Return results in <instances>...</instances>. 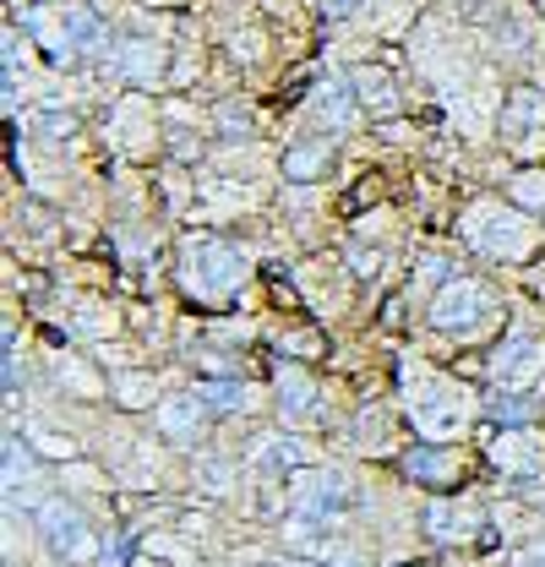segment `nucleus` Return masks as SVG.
<instances>
[{
	"mask_svg": "<svg viewBox=\"0 0 545 567\" xmlns=\"http://www.w3.org/2000/svg\"><path fill=\"white\" fill-rule=\"evenodd\" d=\"M349 110H354V99H349V82L322 87V99H317V121H322L328 132H343V126H349Z\"/></svg>",
	"mask_w": 545,
	"mask_h": 567,
	"instance_id": "obj_6",
	"label": "nucleus"
},
{
	"mask_svg": "<svg viewBox=\"0 0 545 567\" xmlns=\"http://www.w3.org/2000/svg\"><path fill=\"white\" fill-rule=\"evenodd\" d=\"M491 415H496L502 425H524L529 421V404L513 399V393H496V399H491Z\"/></svg>",
	"mask_w": 545,
	"mask_h": 567,
	"instance_id": "obj_12",
	"label": "nucleus"
},
{
	"mask_svg": "<svg viewBox=\"0 0 545 567\" xmlns=\"http://www.w3.org/2000/svg\"><path fill=\"white\" fill-rule=\"evenodd\" d=\"M186 289L192 295H203V300H218V295H229L235 284L246 279V257L235 251V246H224V240H203L197 246V257H192V274H186Z\"/></svg>",
	"mask_w": 545,
	"mask_h": 567,
	"instance_id": "obj_1",
	"label": "nucleus"
},
{
	"mask_svg": "<svg viewBox=\"0 0 545 567\" xmlns=\"http://www.w3.org/2000/svg\"><path fill=\"white\" fill-rule=\"evenodd\" d=\"M197 399H203V404H218V410H235V404H246V388H229V382H224V388H197Z\"/></svg>",
	"mask_w": 545,
	"mask_h": 567,
	"instance_id": "obj_13",
	"label": "nucleus"
},
{
	"mask_svg": "<svg viewBox=\"0 0 545 567\" xmlns=\"http://www.w3.org/2000/svg\"><path fill=\"white\" fill-rule=\"evenodd\" d=\"M99 563H104V567H121V563H126V540H110V546L99 551Z\"/></svg>",
	"mask_w": 545,
	"mask_h": 567,
	"instance_id": "obj_15",
	"label": "nucleus"
},
{
	"mask_svg": "<svg viewBox=\"0 0 545 567\" xmlns=\"http://www.w3.org/2000/svg\"><path fill=\"white\" fill-rule=\"evenodd\" d=\"M535 371H545V344L529 339V333H507L496 360H491V377H496L502 388H524Z\"/></svg>",
	"mask_w": 545,
	"mask_h": 567,
	"instance_id": "obj_3",
	"label": "nucleus"
},
{
	"mask_svg": "<svg viewBox=\"0 0 545 567\" xmlns=\"http://www.w3.org/2000/svg\"><path fill=\"white\" fill-rule=\"evenodd\" d=\"M192 425H203V399H197V393L164 404V431H169V436H192Z\"/></svg>",
	"mask_w": 545,
	"mask_h": 567,
	"instance_id": "obj_9",
	"label": "nucleus"
},
{
	"mask_svg": "<svg viewBox=\"0 0 545 567\" xmlns=\"http://www.w3.org/2000/svg\"><path fill=\"white\" fill-rule=\"evenodd\" d=\"M485 311H491V295L475 279H453L442 289V300L431 306V322L442 333H480L485 328Z\"/></svg>",
	"mask_w": 545,
	"mask_h": 567,
	"instance_id": "obj_2",
	"label": "nucleus"
},
{
	"mask_svg": "<svg viewBox=\"0 0 545 567\" xmlns=\"http://www.w3.org/2000/svg\"><path fill=\"white\" fill-rule=\"evenodd\" d=\"M278 399H284V415H295V421H300V415H306V410L317 404V388H311L306 377L284 371V377H278Z\"/></svg>",
	"mask_w": 545,
	"mask_h": 567,
	"instance_id": "obj_8",
	"label": "nucleus"
},
{
	"mask_svg": "<svg viewBox=\"0 0 545 567\" xmlns=\"http://www.w3.org/2000/svg\"><path fill=\"white\" fill-rule=\"evenodd\" d=\"M99 39H104V28H99L93 11H66V17H61V44H66V55L71 50H93Z\"/></svg>",
	"mask_w": 545,
	"mask_h": 567,
	"instance_id": "obj_5",
	"label": "nucleus"
},
{
	"mask_svg": "<svg viewBox=\"0 0 545 567\" xmlns=\"http://www.w3.org/2000/svg\"><path fill=\"white\" fill-rule=\"evenodd\" d=\"M322 6H328V17H349V11H354L360 0H322Z\"/></svg>",
	"mask_w": 545,
	"mask_h": 567,
	"instance_id": "obj_16",
	"label": "nucleus"
},
{
	"mask_svg": "<svg viewBox=\"0 0 545 567\" xmlns=\"http://www.w3.org/2000/svg\"><path fill=\"white\" fill-rule=\"evenodd\" d=\"M317 147H295V158H289V175H317Z\"/></svg>",
	"mask_w": 545,
	"mask_h": 567,
	"instance_id": "obj_14",
	"label": "nucleus"
},
{
	"mask_svg": "<svg viewBox=\"0 0 545 567\" xmlns=\"http://www.w3.org/2000/svg\"><path fill=\"white\" fill-rule=\"evenodd\" d=\"M121 61H126V76H136V82H153L158 76V50H147V44H126L121 50Z\"/></svg>",
	"mask_w": 545,
	"mask_h": 567,
	"instance_id": "obj_10",
	"label": "nucleus"
},
{
	"mask_svg": "<svg viewBox=\"0 0 545 567\" xmlns=\"http://www.w3.org/2000/svg\"><path fill=\"white\" fill-rule=\"evenodd\" d=\"M257 458H263V470H289V464H300V442H263L257 447Z\"/></svg>",
	"mask_w": 545,
	"mask_h": 567,
	"instance_id": "obj_11",
	"label": "nucleus"
},
{
	"mask_svg": "<svg viewBox=\"0 0 545 567\" xmlns=\"http://www.w3.org/2000/svg\"><path fill=\"white\" fill-rule=\"evenodd\" d=\"M39 529H44V540L61 551V557H88V524H82V513L66 507V502H44L39 507Z\"/></svg>",
	"mask_w": 545,
	"mask_h": 567,
	"instance_id": "obj_4",
	"label": "nucleus"
},
{
	"mask_svg": "<svg viewBox=\"0 0 545 567\" xmlns=\"http://www.w3.org/2000/svg\"><path fill=\"white\" fill-rule=\"evenodd\" d=\"M480 246H485L491 257H518V251H524V224H518V218H496Z\"/></svg>",
	"mask_w": 545,
	"mask_h": 567,
	"instance_id": "obj_7",
	"label": "nucleus"
}]
</instances>
